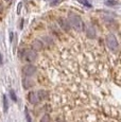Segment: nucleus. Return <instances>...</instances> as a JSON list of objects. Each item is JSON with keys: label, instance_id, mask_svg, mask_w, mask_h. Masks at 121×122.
I'll return each instance as SVG.
<instances>
[{"label": "nucleus", "instance_id": "obj_1", "mask_svg": "<svg viewBox=\"0 0 121 122\" xmlns=\"http://www.w3.org/2000/svg\"><path fill=\"white\" fill-rule=\"evenodd\" d=\"M68 20H69V22H70L71 27H72L76 31L81 32L84 30V22H83L82 18H81L78 14H74V13L69 14Z\"/></svg>", "mask_w": 121, "mask_h": 122}, {"label": "nucleus", "instance_id": "obj_2", "mask_svg": "<svg viewBox=\"0 0 121 122\" xmlns=\"http://www.w3.org/2000/svg\"><path fill=\"white\" fill-rule=\"evenodd\" d=\"M36 50H34L33 48L32 49H25L22 51V58L28 63H33L34 61L36 60Z\"/></svg>", "mask_w": 121, "mask_h": 122}, {"label": "nucleus", "instance_id": "obj_3", "mask_svg": "<svg viewBox=\"0 0 121 122\" xmlns=\"http://www.w3.org/2000/svg\"><path fill=\"white\" fill-rule=\"evenodd\" d=\"M106 44H107L108 48L113 51H116L118 49V41L117 37L114 34H108L106 36Z\"/></svg>", "mask_w": 121, "mask_h": 122}, {"label": "nucleus", "instance_id": "obj_4", "mask_svg": "<svg viewBox=\"0 0 121 122\" xmlns=\"http://www.w3.org/2000/svg\"><path fill=\"white\" fill-rule=\"evenodd\" d=\"M35 73H36V67L34 65H32L31 63H29L28 65H25L22 67V74L25 76H32Z\"/></svg>", "mask_w": 121, "mask_h": 122}, {"label": "nucleus", "instance_id": "obj_5", "mask_svg": "<svg viewBox=\"0 0 121 122\" xmlns=\"http://www.w3.org/2000/svg\"><path fill=\"white\" fill-rule=\"evenodd\" d=\"M28 100H29V102L31 103V104H34V105L37 104V103L40 101L37 91H31V92L28 93Z\"/></svg>", "mask_w": 121, "mask_h": 122}, {"label": "nucleus", "instance_id": "obj_6", "mask_svg": "<svg viewBox=\"0 0 121 122\" xmlns=\"http://www.w3.org/2000/svg\"><path fill=\"white\" fill-rule=\"evenodd\" d=\"M34 86V82L31 79V76H25L22 79V87L25 89H30L31 87Z\"/></svg>", "mask_w": 121, "mask_h": 122}, {"label": "nucleus", "instance_id": "obj_7", "mask_svg": "<svg viewBox=\"0 0 121 122\" xmlns=\"http://www.w3.org/2000/svg\"><path fill=\"white\" fill-rule=\"evenodd\" d=\"M59 23H60V28H62L63 30H65V31H69V30H70L71 25H70V22H69V20L67 21V20L64 19V18H60V19H59Z\"/></svg>", "mask_w": 121, "mask_h": 122}, {"label": "nucleus", "instance_id": "obj_8", "mask_svg": "<svg viewBox=\"0 0 121 122\" xmlns=\"http://www.w3.org/2000/svg\"><path fill=\"white\" fill-rule=\"evenodd\" d=\"M37 93H38V97H39V100H45L48 98V92L46 90H44V89H41V90H38L37 91Z\"/></svg>", "mask_w": 121, "mask_h": 122}, {"label": "nucleus", "instance_id": "obj_9", "mask_svg": "<svg viewBox=\"0 0 121 122\" xmlns=\"http://www.w3.org/2000/svg\"><path fill=\"white\" fill-rule=\"evenodd\" d=\"M32 47H33L34 50H41V49H43V44H41V41H34Z\"/></svg>", "mask_w": 121, "mask_h": 122}, {"label": "nucleus", "instance_id": "obj_10", "mask_svg": "<svg viewBox=\"0 0 121 122\" xmlns=\"http://www.w3.org/2000/svg\"><path fill=\"white\" fill-rule=\"evenodd\" d=\"M8 111H9V101H8L6 96L4 95L3 96V112H8Z\"/></svg>", "mask_w": 121, "mask_h": 122}, {"label": "nucleus", "instance_id": "obj_11", "mask_svg": "<svg viewBox=\"0 0 121 122\" xmlns=\"http://www.w3.org/2000/svg\"><path fill=\"white\" fill-rule=\"evenodd\" d=\"M40 122H51V119H50V116L48 114H45L40 119Z\"/></svg>", "mask_w": 121, "mask_h": 122}, {"label": "nucleus", "instance_id": "obj_12", "mask_svg": "<svg viewBox=\"0 0 121 122\" xmlns=\"http://www.w3.org/2000/svg\"><path fill=\"white\" fill-rule=\"evenodd\" d=\"M10 96H11V99H12L14 102H17V96H16L15 91H14L13 89H11L10 90Z\"/></svg>", "mask_w": 121, "mask_h": 122}, {"label": "nucleus", "instance_id": "obj_13", "mask_svg": "<svg viewBox=\"0 0 121 122\" xmlns=\"http://www.w3.org/2000/svg\"><path fill=\"white\" fill-rule=\"evenodd\" d=\"M25 119H27L28 122H32V119L29 115V112H28V108H25Z\"/></svg>", "mask_w": 121, "mask_h": 122}, {"label": "nucleus", "instance_id": "obj_14", "mask_svg": "<svg viewBox=\"0 0 121 122\" xmlns=\"http://www.w3.org/2000/svg\"><path fill=\"white\" fill-rule=\"evenodd\" d=\"M78 1L80 2V3L84 4V5H85V6H87V8H90V6H91V5H90V3H88L87 0H78Z\"/></svg>", "mask_w": 121, "mask_h": 122}, {"label": "nucleus", "instance_id": "obj_15", "mask_svg": "<svg viewBox=\"0 0 121 122\" xmlns=\"http://www.w3.org/2000/svg\"><path fill=\"white\" fill-rule=\"evenodd\" d=\"M2 63H3V60H2V55L0 54V65H1Z\"/></svg>", "mask_w": 121, "mask_h": 122}, {"label": "nucleus", "instance_id": "obj_16", "mask_svg": "<svg viewBox=\"0 0 121 122\" xmlns=\"http://www.w3.org/2000/svg\"><path fill=\"white\" fill-rule=\"evenodd\" d=\"M5 1H6V2H10V1H11V0H5Z\"/></svg>", "mask_w": 121, "mask_h": 122}]
</instances>
